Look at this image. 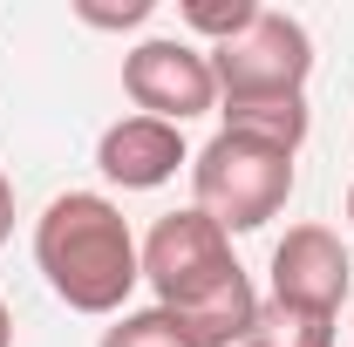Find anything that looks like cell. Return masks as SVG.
Segmentation results:
<instances>
[{"instance_id":"cell-1","label":"cell","mask_w":354,"mask_h":347,"mask_svg":"<svg viewBox=\"0 0 354 347\" xmlns=\"http://www.w3.org/2000/svg\"><path fill=\"white\" fill-rule=\"evenodd\" d=\"M143 286L157 293L164 313L191 334V347H245L252 320H259V286L239 265L232 238H225L198 205L164 212L143 238Z\"/></svg>"},{"instance_id":"cell-2","label":"cell","mask_w":354,"mask_h":347,"mask_svg":"<svg viewBox=\"0 0 354 347\" xmlns=\"http://www.w3.org/2000/svg\"><path fill=\"white\" fill-rule=\"evenodd\" d=\"M35 272L68 313L116 320L143 286V238L109 191H62L35 218Z\"/></svg>"},{"instance_id":"cell-3","label":"cell","mask_w":354,"mask_h":347,"mask_svg":"<svg viewBox=\"0 0 354 347\" xmlns=\"http://www.w3.org/2000/svg\"><path fill=\"white\" fill-rule=\"evenodd\" d=\"M293 184H300L293 150H279L266 136H245V130H218L191 157V205L212 218L225 238L272 225V218L286 212Z\"/></svg>"},{"instance_id":"cell-4","label":"cell","mask_w":354,"mask_h":347,"mask_svg":"<svg viewBox=\"0 0 354 347\" xmlns=\"http://www.w3.org/2000/svg\"><path fill=\"white\" fill-rule=\"evenodd\" d=\"M205 55L218 75V102H293V95H307V75H313L307 21H293L279 7H259L245 35L205 48Z\"/></svg>"},{"instance_id":"cell-5","label":"cell","mask_w":354,"mask_h":347,"mask_svg":"<svg viewBox=\"0 0 354 347\" xmlns=\"http://www.w3.org/2000/svg\"><path fill=\"white\" fill-rule=\"evenodd\" d=\"M123 95L136 102V116H157V123H191V116H212L218 109V75H212V55L184 35H150L123 55Z\"/></svg>"},{"instance_id":"cell-6","label":"cell","mask_w":354,"mask_h":347,"mask_svg":"<svg viewBox=\"0 0 354 347\" xmlns=\"http://www.w3.org/2000/svg\"><path fill=\"white\" fill-rule=\"evenodd\" d=\"M266 272H272V293L266 300L300 306V313H327V320H341V306L354 293V259L341 245V232H327V225H293L272 245Z\"/></svg>"},{"instance_id":"cell-7","label":"cell","mask_w":354,"mask_h":347,"mask_svg":"<svg viewBox=\"0 0 354 347\" xmlns=\"http://www.w3.org/2000/svg\"><path fill=\"white\" fill-rule=\"evenodd\" d=\"M95 171L116 191H164L177 171H191V143L177 123L157 116H116L109 130L95 136Z\"/></svg>"},{"instance_id":"cell-8","label":"cell","mask_w":354,"mask_h":347,"mask_svg":"<svg viewBox=\"0 0 354 347\" xmlns=\"http://www.w3.org/2000/svg\"><path fill=\"white\" fill-rule=\"evenodd\" d=\"M218 130L266 136V143H279V150L300 157V143L313 130V109H307V95H293V102H218Z\"/></svg>"},{"instance_id":"cell-9","label":"cell","mask_w":354,"mask_h":347,"mask_svg":"<svg viewBox=\"0 0 354 347\" xmlns=\"http://www.w3.org/2000/svg\"><path fill=\"white\" fill-rule=\"evenodd\" d=\"M245 347H334V320L327 313H300V306H279V300H259V320Z\"/></svg>"},{"instance_id":"cell-10","label":"cell","mask_w":354,"mask_h":347,"mask_svg":"<svg viewBox=\"0 0 354 347\" xmlns=\"http://www.w3.org/2000/svg\"><path fill=\"white\" fill-rule=\"evenodd\" d=\"M95 347H191V334L177 327V313H164V306H130V313H116L102 327Z\"/></svg>"},{"instance_id":"cell-11","label":"cell","mask_w":354,"mask_h":347,"mask_svg":"<svg viewBox=\"0 0 354 347\" xmlns=\"http://www.w3.org/2000/svg\"><path fill=\"white\" fill-rule=\"evenodd\" d=\"M177 14H184V28H191V35H205V41L218 48V41H232V35H245V28H252L259 0H184Z\"/></svg>"},{"instance_id":"cell-12","label":"cell","mask_w":354,"mask_h":347,"mask_svg":"<svg viewBox=\"0 0 354 347\" xmlns=\"http://www.w3.org/2000/svg\"><path fill=\"white\" fill-rule=\"evenodd\" d=\"M150 14H157V0H123V7H116V0H109V7H102V0H75V21H82V28H143Z\"/></svg>"},{"instance_id":"cell-13","label":"cell","mask_w":354,"mask_h":347,"mask_svg":"<svg viewBox=\"0 0 354 347\" xmlns=\"http://www.w3.org/2000/svg\"><path fill=\"white\" fill-rule=\"evenodd\" d=\"M14 238V177L0 171V245Z\"/></svg>"},{"instance_id":"cell-14","label":"cell","mask_w":354,"mask_h":347,"mask_svg":"<svg viewBox=\"0 0 354 347\" xmlns=\"http://www.w3.org/2000/svg\"><path fill=\"white\" fill-rule=\"evenodd\" d=\"M0 347H14V306L0 300Z\"/></svg>"},{"instance_id":"cell-15","label":"cell","mask_w":354,"mask_h":347,"mask_svg":"<svg viewBox=\"0 0 354 347\" xmlns=\"http://www.w3.org/2000/svg\"><path fill=\"white\" fill-rule=\"evenodd\" d=\"M348 225H354V184H348Z\"/></svg>"}]
</instances>
